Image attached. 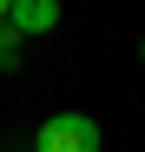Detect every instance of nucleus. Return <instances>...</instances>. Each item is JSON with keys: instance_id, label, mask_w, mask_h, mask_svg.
Instances as JSON below:
<instances>
[{"instance_id": "obj_1", "label": "nucleus", "mask_w": 145, "mask_h": 152, "mask_svg": "<svg viewBox=\"0 0 145 152\" xmlns=\"http://www.w3.org/2000/svg\"><path fill=\"white\" fill-rule=\"evenodd\" d=\"M40 152H99V126L86 113H53L40 119Z\"/></svg>"}, {"instance_id": "obj_2", "label": "nucleus", "mask_w": 145, "mask_h": 152, "mask_svg": "<svg viewBox=\"0 0 145 152\" xmlns=\"http://www.w3.org/2000/svg\"><path fill=\"white\" fill-rule=\"evenodd\" d=\"M7 27H13V33H53V27H59V0H13Z\"/></svg>"}, {"instance_id": "obj_3", "label": "nucleus", "mask_w": 145, "mask_h": 152, "mask_svg": "<svg viewBox=\"0 0 145 152\" xmlns=\"http://www.w3.org/2000/svg\"><path fill=\"white\" fill-rule=\"evenodd\" d=\"M7 66H20V33L0 20V73H7Z\"/></svg>"}, {"instance_id": "obj_4", "label": "nucleus", "mask_w": 145, "mask_h": 152, "mask_svg": "<svg viewBox=\"0 0 145 152\" xmlns=\"http://www.w3.org/2000/svg\"><path fill=\"white\" fill-rule=\"evenodd\" d=\"M7 13H13V0H0V20H7Z\"/></svg>"}, {"instance_id": "obj_5", "label": "nucleus", "mask_w": 145, "mask_h": 152, "mask_svg": "<svg viewBox=\"0 0 145 152\" xmlns=\"http://www.w3.org/2000/svg\"><path fill=\"white\" fill-rule=\"evenodd\" d=\"M138 60H145V46H138Z\"/></svg>"}]
</instances>
